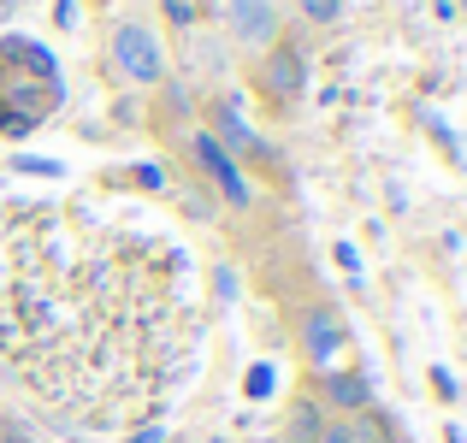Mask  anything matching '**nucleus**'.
Returning <instances> with one entry per match:
<instances>
[{
	"label": "nucleus",
	"instance_id": "obj_6",
	"mask_svg": "<svg viewBox=\"0 0 467 443\" xmlns=\"http://www.w3.org/2000/svg\"><path fill=\"white\" fill-rule=\"evenodd\" d=\"M213 142L225 148V154H231V148H243V154H266V148L254 142V130L243 125V118L231 113V107H219V113H213Z\"/></svg>",
	"mask_w": 467,
	"mask_h": 443
},
{
	"label": "nucleus",
	"instance_id": "obj_5",
	"mask_svg": "<svg viewBox=\"0 0 467 443\" xmlns=\"http://www.w3.org/2000/svg\"><path fill=\"white\" fill-rule=\"evenodd\" d=\"M302 343H308L314 361H331V355L343 349V325H337V314H331V307L308 314V319H302Z\"/></svg>",
	"mask_w": 467,
	"mask_h": 443
},
{
	"label": "nucleus",
	"instance_id": "obj_2",
	"mask_svg": "<svg viewBox=\"0 0 467 443\" xmlns=\"http://www.w3.org/2000/svg\"><path fill=\"white\" fill-rule=\"evenodd\" d=\"M225 24L243 47H273L278 42V6L273 0H225Z\"/></svg>",
	"mask_w": 467,
	"mask_h": 443
},
{
	"label": "nucleus",
	"instance_id": "obj_13",
	"mask_svg": "<svg viewBox=\"0 0 467 443\" xmlns=\"http://www.w3.org/2000/svg\"><path fill=\"white\" fill-rule=\"evenodd\" d=\"M95 6H107V0H95Z\"/></svg>",
	"mask_w": 467,
	"mask_h": 443
},
{
	"label": "nucleus",
	"instance_id": "obj_7",
	"mask_svg": "<svg viewBox=\"0 0 467 443\" xmlns=\"http://www.w3.org/2000/svg\"><path fill=\"white\" fill-rule=\"evenodd\" d=\"M326 402H337V408H367V378H355V373L326 378Z\"/></svg>",
	"mask_w": 467,
	"mask_h": 443
},
{
	"label": "nucleus",
	"instance_id": "obj_4",
	"mask_svg": "<svg viewBox=\"0 0 467 443\" xmlns=\"http://www.w3.org/2000/svg\"><path fill=\"white\" fill-rule=\"evenodd\" d=\"M195 160L207 166V178L219 183V190L231 195V207H249V183H243V171H237V160L225 154L213 137H195Z\"/></svg>",
	"mask_w": 467,
	"mask_h": 443
},
{
	"label": "nucleus",
	"instance_id": "obj_9",
	"mask_svg": "<svg viewBox=\"0 0 467 443\" xmlns=\"http://www.w3.org/2000/svg\"><path fill=\"white\" fill-rule=\"evenodd\" d=\"M319 438V408H296V420H290V443H314Z\"/></svg>",
	"mask_w": 467,
	"mask_h": 443
},
{
	"label": "nucleus",
	"instance_id": "obj_11",
	"mask_svg": "<svg viewBox=\"0 0 467 443\" xmlns=\"http://www.w3.org/2000/svg\"><path fill=\"white\" fill-rule=\"evenodd\" d=\"M166 12H171V18L183 24V18H190V0H166Z\"/></svg>",
	"mask_w": 467,
	"mask_h": 443
},
{
	"label": "nucleus",
	"instance_id": "obj_12",
	"mask_svg": "<svg viewBox=\"0 0 467 443\" xmlns=\"http://www.w3.org/2000/svg\"><path fill=\"white\" fill-rule=\"evenodd\" d=\"M137 443H160V432H154V426H149V432H137Z\"/></svg>",
	"mask_w": 467,
	"mask_h": 443
},
{
	"label": "nucleus",
	"instance_id": "obj_14",
	"mask_svg": "<svg viewBox=\"0 0 467 443\" xmlns=\"http://www.w3.org/2000/svg\"><path fill=\"white\" fill-rule=\"evenodd\" d=\"M462 12H467V0H462Z\"/></svg>",
	"mask_w": 467,
	"mask_h": 443
},
{
	"label": "nucleus",
	"instance_id": "obj_1",
	"mask_svg": "<svg viewBox=\"0 0 467 443\" xmlns=\"http://www.w3.org/2000/svg\"><path fill=\"white\" fill-rule=\"evenodd\" d=\"M113 66L125 71L130 83H160L166 59H160V42L149 24H119L113 30Z\"/></svg>",
	"mask_w": 467,
	"mask_h": 443
},
{
	"label": "nucleus",
	"instance_id": "obj_3",
	"mask_svg": "<svg viewBox=\"0 0 467 443\" xmlns=\"http://www.w3.org/2000/svg\"><path fill=\"white\" fill-rule=\"evenodd\" d=\"M261 89L273 95V101H296V95H302V54L290 42H273V47H266Z\"/></svg>",
	"mask_w": 467,
	"mask_h": 443
},
{
	"label": "nucleus",
	"instance_id": "obj_8",
	"mask_svg": "<svg viewBox=\"0 0 467 443\" xmlns=\"http://www.w3.org/2000/svg\"><path fill=\"white\" fill-rule=\"evenodd\" d=\"M296 6H302V18H308V24H337L343 0H296Z\"/></svg>",
	"mask_w": 467,
	"mask_h": 443
},
{
	"label": "nucleus",
	"instance_id": "obj_10",
	"mask_svg": "<svg viewBox=\"0 0 467 443\" xmlns=\"http://www.w3.org/2000/svg\"><path fill=\"white\" fill-rule=\"evenodd\" d=\"M314 443H361V432H355V426H319Z\"/></svg>",
	"mask_w": 467,
	"mask_h": 443
}]
</instances>
